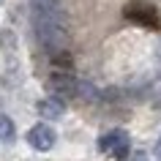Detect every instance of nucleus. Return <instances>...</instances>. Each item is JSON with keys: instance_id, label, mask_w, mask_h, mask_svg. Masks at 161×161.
<instances>
[{"instance_id": "obj_8", "label": "nucleus", "mask_w": 161, "mask_h": 161, "mask_svg": "<svg viewBox=\"0 0 161 161\" xmlns=\"http://www.w3.org/2000/svg\"><path fill=\"white\" fill-rule=\"evenodd\" d=\"M156 161H161V136H158V142H156Z\"/></svg>"}, {"instance_id": "obj_1", "label": "nucleus", "mask_w": 161, "mask_h": 161, "mask_svg": "<svg viewBox=\"0 0 161 161\" xmlns=\"http://www.w3.org/2000/svg\"><path fill=\"white\" fill-rule=\"evenodd\" d=\"M98 150L112 153L115 158H128V153H131L128 134H126V131H120V128H115V131H109V134H104L101 139H98Z\"/></svg>"}, {"instance_id": "obj_9", "label": "nucleus", "mask_w": 161, "mask_h": 161, "mask_svg": "<svg viewBox=\"0 0 161 161\" xmlns=\"http://www.w3.org/2000/svg\"><path fill=\"white\" fill-rule=\"evenodd\" d=\"M153 104H156V107H158V109H161V93L156 96V98H153Z\"/></svg>"}, {"instance_id": "obj_3", "label": "nucleus", "mask_w": 161, "mask_h": 161, "mask_svg": "<svg viewBox=\"0 0 161 161\" xmlns=\"http://www.w3.org/2000/svg\"><path fill=\"white\" fill-rule=\"evenodd\" d=\"M27 142H30L33 150H41V153L52 150V147H55V128L47 126V123H36V126L27 131Z\"/></svg>"}, {"instance_id": "obj_4", "label": "nucleus", "mask_w": 161, "mask_h": 161, "mask_svg": "<svg viewBox=\"0 0 161 161\" xmlns=\"http://www.w3.org/2000/svg\"><path fill=\"white\" fill-rule=\"evenodd\" d=\"M49 90L55 93V98H76V79L68 71H58L49 76Z\"/></svg>"}, {"instance_id": "obj_7", "label": "nucleus", "mask_w": 161, "mask_h": 161, "mask_svg": "<svg viewBox=\"0 0 161 161\" xmlns=\"http://www.w3.org/2000/svg\"><path fill=\"white\" fill-rule=\"evenodd\" d=\"M17 134V128H14V120L8 115H0V142H11Z\"/></svg>"}, {"instance_id": "obj_5", "label": "nucleus", "mask_w": 161, "mask_h": 161, "mask_svg": "<svg viewBox=\"0 0 161 161\" xmlns=\"http://www.w3.org/2000/svg\"><path fill=\"white\" fill-rule=\"evenodd\" d=\"M36 109H38V115H41L44 120H58V118H63L66 107H63V101H60V98L49 96V98H41V101L36 104Z\"/></svg>"}, {"instance_id": "obj_6", "label": "nucleus", "mask_w": 161, "mask_h": 161, "mask_svg": "<svg viewBox=\"0 0 161 161\" xmlns=\"http://www.w3.org/2000/svg\"><path fill=\"white\" fill-rule=\"evenodd\" d=\"M76 98L96 104L98 98H101V93L96 90V85H90V82H79V79H76Z\"/></svg>"}, {"instance_id": "obj_2", "label": "nucleus", "mask_w": 161, "mask_h": 161, "mask_svg": "<svg viewBox=\"0 0 161 161\" xmlns=\"http://www.w3.org/2000/svg\"><path fill=\"white\" fill-rule=\"evenodd\" d=\"M126 17L136 25H145V27H158V11L153 8L147 0H128L126 6Z\"/></svg>"}]
</instances>
